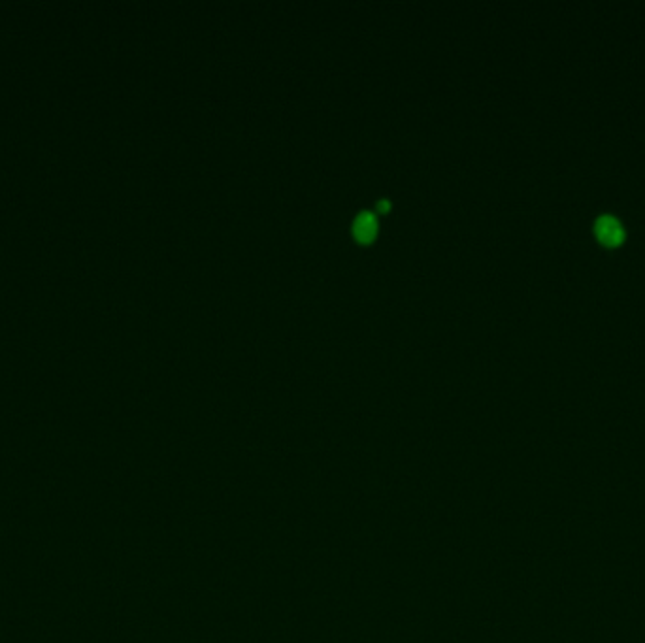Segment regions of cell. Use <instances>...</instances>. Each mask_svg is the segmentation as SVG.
<instances>
[{
  "label": "cell",
  "instance_id": "7a4b0ae2",
  "mask_svg": "<svg viewBox=\"0 0 645 643\" xmlns=\"http://www.w3.org/2000/svg\"><path fill=\"white\" fill-rule=\"evenodd\" d=\"M375 227H378V221H375L374 211L362 210L361 213H357L355 219H353V229L351 230H353V234L357 236V240L370 241L375 234Z\"/></svg>",
  "mask_w": 645,
  "mask_h": 643
},
{
  "label": "cell",
  "instance_id": "6da1fadb",
  "mask_svg": "<svg viewBox=\"0 0 645 643\" xmlns=\"http://www.w3.org/2000/svg\"><path fill=\"white\" fill-rule=\"evenodd\" d=\"M594 234L606 246H619L625 238V229H623V223L616 216L606 213V216L598 217L597 223H594Z\"/></svg>",
  "mask_w": 645,
  "mask_h": 643
}]
</instances>
